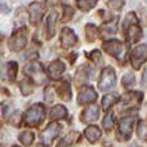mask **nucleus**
Masks as SVG:
<instances>
[{"label": "nucleus", "mask_w": 147, "mask_h": 147, "mask_svg": "<svg viewBox=\"0 0 147 147\" xmlns=\"http://www.w3.org/2000/svg\"><path fill=\"white\" fill-rule=\"evenodd\" d=\"M61 129H62V127L58 123H51V124L43 130V133H41V136H40L41 141H43L45 145H51L57 138V136L59 134Z\"/></svg>", "instance_id": "obj_8"}, {"label": "nucleus", "mask_w": 147, "mask_h": 147, "mask_svg": "<svg viewBox=\"0 0 147 147\" xmlns=\"http://www.w3.org/2000/svg\"><path fill=\"white\" fill-rule=\"evenodd\" d=\"M97 1L98 0H78V8L84 10V12H88L92 8L96 7Z\"/></svg>", "instance_id": "obj_25"}, {"label": "nucleus", "mask_w": 147, "mask_h": 147, "mask_svg": "<svg viewBox=\"0 0 147 147\" xmlns=\"http://www.w3.org/2000/svg\"><path fill=\"white\" fill-rule=\"evenodd\" d=\"M89 58L97 65V66H101L102 65V56L99 51H93L90 54H89Z\"/></svg>", "instance_id": "obj_32"}, {"label": "nucleus", "mask_w": 147, "mask_h": 147, "mask_svg": "<svg viewBox=\"0 0 147 147\" xmlns=\"http://www.w3.org/2000/svg\"><path fill=\"white\" fill-rule=\"evenodd\" d=\"M7 75L8 78L10 79V80H14L16 79V75H17V63L16 62H9V63L7 65Z\"/></svg>", "instance_id": "obj_29"}, {"label": "nucleus", "mask_w": 147, "mask_h": 147, "mask_svg": "<svg viewBox=\"0 0 147 147\" xmlns=\"http://www.w3.org/2000/svg\"><path fill=\"white\" fill-rule=\"evenodd\" d=\"M103 128L109 132V130H111L112 128H114V115L110 112V114H107L106 116H105V119H103Z\"/></svg>", "instance_id": "obj_30"}, {"label": "nucleus", "mask_w": 147, "mask_h": 147, "mask_svg": "<svg viewBox=\"0 0 147 147\" xmlns=\"http://www.w3.org/2000/svg\"><path fill=\"white\" fill-rule=\"evenodd\" d=\"M20 86H21V90H22V93L25 94V96H27V94H30L31 92H32V84H31V81L28 78L23 79V80L21 81Z\"/></svg>", "instance_id": "obj_26"}, {"label": "nucleus", "mask_w": 147, "mask_h": 147, "mask_svg": "<svg viewBox=\"0 0 147 147\" xmlns=\"http://www.w3.org/2000/svg\"><path fill=\"white\" fill-rule=\"evenodd\" d=\"M26 35H27L26 27L18 28V30L12 35V38L9 39V43H8L10 51L17 52V51H21V49L25 48L26 43H27V36Z\"/></svg>", "instance_id": "obj_3"}, {"label": "nucleus", "mask_w": 147, "mask_h": 147, "mask_svg": "<svg viewBox=\"0 0 147 147\" xmlns=\"http://www.w3.org/2000/svg\"><path fill=\"white\" fill-rule=\"evenodd\" d=\"M56 18H57V13L52 12L49 13V16L47 17L45 21V35L47 39H51L54 36V32H56Z\"/></svg>", "instance_id": "obj_18"}, {"label": "nucleus", "mask_w": 147, "mask_h": 147, "mask_svg": "<svg viewBox=\"0 0 147 147\" xmlns=\"http://www.w3.org/2000/svg\"><path fill=\"white\" fill-rule=\"evenodd\" d=\"M0 147H3V145H0Z\"/></svg>", "instance_id": "obj_40"}, {"label": "nucleus", "mask_w": 147, "mask_h": 147, "mask_svg": "<svg viewBox=\"0 0 147 147\" xmlns=\"http://www.w3.org/2000/svg\"><path fill=\"white\" fill-rule=\"evenodd\" d=\"M143 94L141 92H128L121 97V105L125 109H137L141 105Z\"/></svg>", "instance_id": "obj_6"}, {"label": "nucleus", "mask_w": 147, "mask_h": 147, "mask_svg": "<svg viewBox=\"0 0 147 147\" xmlns=\"http://www.w3.org/2000/svg\"><path fill=\"white\" fill-rule=\"evenodd\" d=\"M25 74L30 76V78L32 79L36 84H39V85L45 83V80H47L45 71H44V69L38 63V62H31V63H28L27 66L25 67Z\"/></svg>", "instance_id": "obj_4"}, {"label": "nucleus", "mask_w": 147, "mask_h": 147, "mask_svg": "<svg viewBox=\"0 0 147 147\" xmlns=\"http://www.w3.org/2000/svg\"><path fill=\"white\" fill-rule=\"evenodd\" d=\"M45 97H47V99H48L49 102L53 101V96H52V88H51V86H49V88L45 90Z\"/></svg>", "instance_id": "obj_35"}, {"label": "nucleus", "mask_w": 147, "mask_h": 147, "mask_svg": "<svg viewBox=\"0 0 147 147\" xmlns=\"http://www.w3.org/2000/svg\"><path fill=\"white\" fill-rule=\"evenodd\" d=\"M136 83V79H134V75L133 74H125L124 78L121 80V84L124 88H132Z\"/></svg>", "instance_id": "obj_27"}, {"label": "nucleus", "mask_w": 147, "mask_h": 147, "mask_svg": "<svg viewBox=\"0 0 147 147\" xmlns=\"http://www.w3.org/2000/svg\"><path fill=\"white\" fill-rule=\"evenodd\" d=\"M142 84L143 85H147V69L145 70V72H143V75H142Z\"/></svg>", "instance_id": "obj_36"}, {"label": "nucleus", "mask_w": 147, "mask_h": 147, "mask_svg": "<svg viewBox=\"0 0 147 147\" xmlns=\"http://www.w3.org/2000/svg\"><path fill=\"white\" fill-rule=\"evenodd\" d=\"M67 117V110L62 105H57L51 110V119L53 120H61Z\"/></svg>", "instance_id": "obj_21"}, {"label": "nucleus", "mask_w": 147, "mask_h": 147, "mask_svg": "<svg viewBox=\"0 0 147 147\" xmlns=\"http://www.w3.org/2000/svg\"><path fill=\"white\" fill-rule=\"evenodd\" d=\"M147 61V45H140L136 47L130 53V63H132L133 69L140 70V67Z\"/></svg>", "instance_id": "obj_5"}, {"label": "nucleus", "mask_w": 147, "mask_h": 147, "mask_svg": "<svg viewBox=\"0 0 147 147\" xmlns=\"http://www.w3.org/2000/svg\"><path fill=\"white\" fill-rule=\"evenodd\" d=\"M137 133L141 140H147V123L146 121H140Z\"/></svg>", "instance_id": "obj_31"}, {"label": "nucleus", "mask_w": 147, "mask_h": 147, "mask_svg": "<svg viewBox=\"0 0 147 147\" xmlns=\"http://www.w3.org/2000/svg\"><path fill=\"white\" fill-rule=\"evenodd\" d=\"M44 116H45L44 106L41 103H36L25 112L23 120H25L26 125H28V127H38L44 120Z\"/></svg>", "instance_id": "obj_1"}, {"label": "nucleus", "mask_w": 147, "mask_h": 147, "mask_svg": "<svg viewBox=\"0 0 147 147\" xmlns=\"http://www.w3.org/2000/svg\"><path fill=\"white\" fill-rule=\"evenodd\" d=\"M130 147H140V146H137V145H132Z\"/></svg>", "instance_id": "obj_38"}, {"label": "nucleus", "mask_w": 147, "mask_h": 147, "mask_svg": "<svg viewBox=\"0 0 147 147\" xmlns=\"http://www.w3.org/2000/svg\"><path fill=\"white\" fill-rule=\"evenodd\" d=\"M90 75H92V71L89 67L86 66H81L80 69L78 70V72H76V84L78 85H81V84L86 83V81L90 79Z\"/></svg>", "instance_id": "obj_19"}, {"label": "nucleus", "mask_w": 147, "mask_h": 147, "mask_svg": "<svg viewBox=\"0 0 147 147\" xmlns=\"http://www.w3.org/2000/svg\"><path fill=\"white\" fill-rule=\"evenodd\" d=\"M80 140V134L79 132H70L67 136H65L59 143L57 145V147H74Z\"/></svg>", "instance_id": "obj_17"}, {"label": "nucleus", "mask_w": 147, "mask_h": 147, "mask_svg": "<svg viewBox=\"0 0 147 147\" xmlns=\"http://www.w3.org/2000/svg\"><path fill=\"white\" fill-rule=\"evenodd\" d=\"M98 117H99V109H98V106L93 105V106L86 107V109L81 112L80 119L83 123H93V121H96Z\"/></svg>", "instance_id": "obj_13"}, {"label": "nucleus", "mask_w": 147, "mask_h": 147, "mask_svg": "<svg viewBox=\"0 0 147 147\" xmlns=\"http://www.w3.org/2000/svg\"><path fill=\"white\" fill-rule=\"evenodd\" d=\"M65 69H66V66H65L63 62H62L61 59H56V61H53L49 65L48 74L52 79H56L57 80V79L61 78V75L65 72Z\"/></svg>", "instance_id": "obj_14"}, {"label": "nucleus", "mask_w": 147, "mask_h": 147, "mask_svg": "<svg viewBox=\"0 0 147 147\" xmlns=\"http://www.w3.org/2000/svg\"><path fill=\"white\" fill-rule=\"evenodd\" d=\"M44 14V7L40 3H32L28 7V16H30L31 25H38Z\"/></svg>", "instance_id": "obj_11"}, {"label": "nucleus", "mask_w": 147, "mask_h": 147, "mask_svg": "<svg viewBox=\"0 0 147 147\" xmlns=\"http://www.w3.org/2000/svg\"><path fill=\"white\" fill-rule=\"evenodd\" d=\"M123 4H124V0H111V1H109L110 7L115 8V9H121Z\"/></svg>", "instance_id": "obj_33"}, {"label": "nucleus", "mask_w": 147, "mask_h": 147, "mask_svg": "<svg viewBox=\"0 0 147 147\" xmlns=\"http://www.w3.org/2000/svg\"><path fill=\"white\" fill-rule=\"evenodd\" d=\"M101 136H102V133H101V129H99L98 127L90 125V127H88L85 129V137L90 143H96L97 141L101 138Z\"/></svg>", "instance_id": "obj_20"}, {"label": "nucleus", "mask_w": 147, "mask_h": 147, "mask_svg": "<svg viewBox=\"0 0 147 147\" xmlns=\"http://www.w3.org/2000/svg\"><path fill=\"white\" fill-rule=\"evenodd\" d=\"M18 140L21 141V143L25 146H31V143L34 142V140H35V136H34L32 132H28V130H26V132H22L20 134V137H18Z\"/></svg>", "instance_id": "obj_24"}, {"label": "nucleus", "mask_w": 147, "mask_h": 147, "mask_svg": "<svg viewBox=\"0 0 147 147\" xmlns=\"http://www.w3.org/2000/svg\"><path fill=\"white\" fill-rule=\"evenodd\" d=\"M142 36V30L138 26V23L136 25H129V27H127V40L129 44L137 43Z\"/></svg>", "instance_id": "obj_15"}, {"label": "nucleus", "mask_w": 147, "mask_h": 147, "mask_svg": "<svg viewBox=\"0 0 147 147\" xmlns=\"http://www.w3.org/2000/svg\"><path fill=\"white\" fill-rule=\"evenodd\" d=\"M72 14H74V9H72L71 7H69V5H67V7L65 8V18H63V21H69V20H71Z\"/></svg>", "instance_id": "obj_34"}, {"label": "nucleus", "mask_w": 147, "mask_h": 147, "mask_svg": "<svg viewBox=\"0 0 147 147\" xmlns=\"http://www.w3.org/2000/svg\"><path fill=\"white\" fill-rule=\"evenodd\" d=\"M116 84V74L112 67H106L102 70L101 76L98 80V89L102 92L109 90V89L114 88V85Z\"/></svg>", "instance_id": "obj_2"}, {"label": "nucleus", "mask_w": 147, "mask_h": 147, "mask_svg": "<svg viewBox=\"0 0 147 147\" xmlns=\"http://www.w3.org/2000/svg\"><path fill=\"white\" fill-rule=\"evenodd\" d=\"M117 99L119 98H117L116 94H107V96H105L103 99H102V109L106 110V111L110 110L117 102Z\"/></svg>", "instance_id": "obj_23"}, {"label": "nucleus", "mask_w": 147, "mask_h": 147, "mask_svg": "<svg viewBox=\"0 0 147 147\" xmlns=\"http://www.w3.org/2000/svg\"><path fill=\"white\" fill-rule=\"evenodd\" d=\"M78 38H76L75 32L69 27H65L61 32V45L63 48H71L76 44Z\"/></svg>", "instance_id": "obj_12"}, {"label": "nucleus", "mask_w": 147, "mask_h": 147, "mask_svg": "<svg viewBox=\"0 0 147 147\" xmlns=\"http://www.w3.org/2000/svg\"><path fill=\"white\" fill-rule=\"evenodd\" d=\"M57 94L59 98L63 101H70L71 99V88H70V83L67 80H62L57 85Z\"/></svg>", "instance_id": "obj_16"}, {"label": "nucleus", "mask_w": 147, "mask_h": 147, "mask_svg": "<svg viewBox=\"0 0 147 147\" xmlns=\"http://www.w3.org/2000/svg\"><path fill=\"white\" fill-rule=\"evenodd\" d=\"M98 97L97 92L94 90L92 86H84L80 89L78 96V103L79 105H86V103H92L94 102Z\"/></svg>", "instance_id": "obj_10"}, {"label": "nucleus", "mask_w": 147, "mask_h": 147, "mask_svg": "<svg viewBox=\"0 0 147 147\" xmlns=\"http://www.w3.org/2000/svg\"><path fill=\"white\" fill-rule=\"evenodd\" d=\"M103 49L106 53H109L110 56L115 57L117 59H121L124 57V45L123 43H120L119 40H109L103 43Z\"/></svg>", "instance_id": "obj_7"}, {"label": "nucleus", "mask_w": 147, "mask_h": 147, "mask_svg": "<svg viewBox=\"0 0 147 147\" xmlns=\"http://www.w3.org/2000/svg\"><path fill=\"white\" fill-rule=\"evenodd\" d=\"M13 147H20V146H13Z\"/></svg>", "instance_id": "obj_39"}, {"label": "nucleus", "mask_w": 147, "mask_h": 147, "mask_svg": "<svg viewBox=\"0 0 147 147\" xmlns=\"http://www.w3.org/2000/svg\"><path fill=\"white\" fill-rule=\"evenodd\" d=\"M116 30H117V18H114V20L110 21L109 23H105L103 25V31H106V32H109V34L116 32Z\"/></svg>", "instance_id": "obj_28"}, {"label": "nucleus", "mask_w": 147, "mask_h": 147, "mask_svg": "<svg viewBox=\"0 0 147 147\" xmlns=\"http://www.w3.org/2000/svg\"><path fill=\"white\" fill-rule=\"evenodd\" d=\"M136 117L134 116H127L123 117L119 123V133L124 140H128L132 136V130H133V125H134Z\"/></svg>", "instance_id": "obj_9"}, {"label": "nucleus", "mask_w": 147, "mask_h": 147, "mask_svg": "<svg viewBox=\"0 0 147 147\" xmlns=\"http://www.w3.org/2000/svg\"><path fill=\"white\" fill-rule=\"evenodd\" d=\"M36 147H47V146H44V145H38Z\"/></svg>", "instance_id": "obj_37"}, {"label": "nucleus", "mask_w": 147, "mask_h": 147, "mask_svg": "<svg viewBox=\"0 0 147 147\" xmlns=\"http://www.w3.org/2000/svg\"><path fill=\"white\" fill-rule=\"evenodd\" d=\"M85 35H86V40H88L89 43H93V41L98 38L99 31L94 25H86L85 26Z\"/></svg>", "instance_id": "obj_22"}]
</instances>
